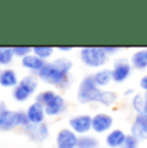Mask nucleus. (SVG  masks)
Segmentation results:
<instances>
[{
	"instance_id": "nucleus-7",
	"label": "nucleus",
	"mask_w": 147,
	"mask_h": 148,
	"mask_svg": "<svg viewBox=\"0 0 147 148\" xmlns=\"http://www.w3.org/2000/svg\"><path fill=\"white\" fill-rule=\"evenodd\" d=\"M114 129V117L110 113L97 112L92 116V132L95 134H107Z\"/></svg>"
},
{
	"instance_id": "nucleus-15",
	"label": "nucleus",
	"mask_w": 147,
	"mask_h": 148,
	"mask_svg": "<svg viewBox=\"0 0 147 148\" xmlns=\"http://www.w3.org/2000/svg\"><path fill=\"white\" fill-rule=\"evenodd\" d=\"M132 68L135 71H146L147 70V48H141L132 53L131 58Z\"/></svg>"
},
{
	"instance_id": "nucleus-12",
	"label": "nucleus",
	"mask_w": 147,
	"mask_h": 148,
	"mask_svg": "<svg viewBox=\"0 0 147 148\" xmlns=\"http://www.w3.org/2000/svg\"><path fill=\"white\" fill-rule=\"evenodd\" d=\"M25 113H26V117H27L29 124L39 125V124L45 122L47 115H45L44 106H41V104L38 103V102H32L31 104H29V107L26 108Z\"/></svg>"
},
{
	"instance_id": "nucleus-13",
	"label": "nucleus",
	"mask_w": 147,
	"mask_h": 148,
	"mask_svg": "<svg viewBox=\"0 0 147 148\" xmlns=\"http://www.w3.org/2000/svg\"><path fill=\"white\" fill-rule=\"evenodd\" d=\"M67 108V102L61 94H57L47 106H44L45 115L49 117H57V116L62 115Z\"/></svg>"
},
{
	"instance_id": "nucleus-25",
	"label": "nucleus",
	"mask_w": 147,
	"mask_h": 148,
	"mask_svg": "<svg viewBox=\"0 0 147 148\" xmlns=\"http://www.w3.org/2000/svg\"><path fill=\"white\" fill-rule=\"evenodd\" d=\"M138 146H139V142H138L134 136L128 134L126 138H125V142H124L123 146H121L120 148H138Z\"/></svg>"
},
{
	"instance_id": "nucleus-20",
	"label": "nucleus",
	"mask_w": 147,
	"mask_h": 148,
	"mask_svg": "<svg viewBox=\"0 0 147 148\" xmlns=\"http://www.w3.org/2000/svg\"><path fill=\"white\" fill-rule=\"evenodd\" d=\"M14 58L12 47H0V68H7Z\"/></svg>"
},
{
	"instance_id": "nucleus-27",
	"label": "nucleus",
	"mask_w": 147,
	"mask_h": 148,
	"mask_svg": "<svg viewBox=\"0 0 147 148\" xmlns=\"http://www.w3.org/2000/svg\"><path fill=\"white\" fill-rule=\"evenodd\" d=\"M139 88L143 90V93H147V73H145V75L141 77V80H139Z\"/></svg>"
},
{
	"instance_id": "nucleus-4",
	"label": "nucleus",
	"mask_w": 147,
	"mask_h": 148,
	"mask_svg": "<svg viewBox=\"0 0 147 148\" xmlns=\"http://www.w3.org/2000/svg\"><path fill=\"white\" fill-rule=\"evenodd\" d=\"M39 88V79L36 75H30L25 76L19 80L18 85L12 89V97L16 102L18 103H25L32 97L34 94H36Z\"/></svg>"
},
{
	"instance_id": "nucleus-2",
	"label": "nucleus",
	"mask_w": 147,
	"mask_h": 148,
	"mask_svg": "<svg viewBox=\"0 0 147 148\" xmlns=\"http://www.w3.org/2000/svg\"><path fill=\"white\" fill-rule=\"evenodd\" d=\"M76 99L81 104L100 103L104 107H110L117 101V95L112 90L101 89L93 81L92 75H88L80 81L76 92Z\"/></svg>"
},
{
	"instance_id": "nucleus-8",
	"label": "nucleus",
	"mask_w": 147,
	"mask_h": 148,
	"mask_svg": "<svg viewBox=\"0 0 147 148\" xmlns=\"http://www.w3.org/2000/svg\"><path fill=\"white\" fill-rule=\"evenodd\" d=\"M69 127L79 136L87 135L92 130V116L88 113H80V115L72 116L69 120Z\"/></svg>"
},
{
	"instance_id": "nucleus-10",
	"label": "nucleus",
	"mask_w": 147,
	"mask_h": 148,
	"mask_svg": "<svg viewBox=\"0 0 147 148\" xmlns=\"http://www.w3.org/2000/svg\"><path fill=\"white\" fill-rule=\"evenodd\" d=\"M131 135L134 136L138 142L147 139V115L137 113L131 125Z\"/></svg>"
},
{
	"instance_id": "nucleus-3",
	"label": "nucleus",
	"mask_w": 147,
	"mask_h": 148,
	"mask_svg": "<svg viewBox=\"0 0 147 148\" xmlns=\"http://www.w3.org/2000/svg\"><path fill=\"white\" fill-rule=\"evenodd\" d=\"M79 57L84 66L95 70L103 68L109 61V56L102 47H83L79 50Z\"/></svg>"
},
{
	"instance_id": "nucleus-9",
	"label": "nucleus",
	"mask_w": 147,
	"mask_h": 148,
	"mask_svg": "<svg viewBox=\"0 0 147 148\" xmlns=\"http://www.w3.org/2000/svg\"><path fill=\"white\" fill-rule=\"evenodd\" d=\"M25 134L27 135V138L32 142H36V143H41V142H45L48 138H49V126H48L45 122L39 125H32L29 124L26 127H23Z\"/></svg>"
},
{
	"instance_id": "nucleus-18",
	"label": "nucleus",
	"mask_w": 147,
	"mask_h": 148,
	"mask_svg": "<svg viewBox=\"0 0 147 148\" xmlns=\"http://www.w3.org/2000/svg\"><path fill=\"white\" fill-rule=\"evenodd\" d=\"M93 77V81L94 84L97 85L98 88L101 89H104L106 86H109L110 84L112 82V75H111V68H100L97 70L92 75Z\"/></svg>"
},
{
	"instance_id": "nucleus-11",
	"label": "nucleus",
	"mask_w": 147,
	"mask_h": 148,
	"mask_svg": "<svg viewBox=\"0 0 147 148\" xmlns=\"http://www.w3.org/2000/svg\"><path fill=\"white\" fill-rule=\"evenodd\" d=\"M79 135L75 134L70 127H63L56 135L57 148H78Z\"/></svg>"
},
{
	"instance_id": "nucleus-31",
	"label": "nucleus",
	"mask_w": 147,
	"mask_h": 148,
	"mask_svg": "<svg viewBox=\"0 0 147 148\" xmlns=\"http://www.w3.org/2000/svg\"><path fill=\"white\" fill-rule=\"evenodd\" d=\"M143 97H145V107H143V113L147 115V93H143Z\"/></svg>"
},
{
	"instance_id": "nucleus-6",
	"label": "nucleus",
	"mask_w": 147,
	"mask_h": 148,
	"mask_svg": "<svg viewBox=\"0 0 147 148\" xmlns=\"http://www.w3.org/2000/svg\"><path fill=\"white\" fill-rule=\"evenodd\" d=\"M133 72V68L131 64V61L128 58H116L112 62V68H111V75H112V82L115 84H123L131 77Z\"/></svg>"
},
{
	"instance_id": "nucleus-21",
	"label": "nucleus",
	"mask_w": 147,
	"mask_h": 148,
	"mask_svg": "<svg viewBox=\"0 0 147 148\" xmlns=\"http://www.w3.org/2000/svg\"><path fill=\"white\" fill-rule=\"evenodd\" d=\"M100 147V139L95 135H80L79 136L78 148H98Z\"/></svg>"
},
{
	"instance_id": "nucleus-28",
	"label": "nucleus",
	"mask_w": 147,
	"mask_h": 148,
	"mask_svg": "<svg viewBox=\"0 0 147 148\" xmlns=\"http://www.w3.org/2000/svg\"><path fill=\"white\" fill-rule=\"evenodd\" d=\"M56 49H57L59 53H69L74 49V47H70V45H59V47H57Z\"/></svg>"
},
{
	"instance_id": "nucleus-5",
	"label": "nucleus",
	"mask_w": 147,
	"mask_h": 148,
	"mask_svg": "<svg viewBox=\"0 0 147 148\" xmlns=\"http://www.w3.org/2000/svg\"><path fill=\"white\" fill-rule=\"evenodd\" d=\"M29 125L25 111L5 110L0 112V132H12L18 127H26Z\"/></svg>"
},
{
	"instance_id": "nucleus-16",
	"label": "nucleus",
	"mask_w": 147,
	"mask_h": 148,
	"mask_svg": "<svg viewBox=\"0 0 147 148\" xmlns=\"http://www.w3.org/2000/svg\"><path fill=\"white\" fill-rule=\"evenodd\" d=\"M125 132H123L121 129H111L109 133L106 134V138H104V143L109 148H120L123 146V143L125 142L126 138Z\"/></svg>"
},
{
	"instance_id": "nucleus-26",
	"label": "nucleus",
	"mask_w": 147,
	"mask_h": 148,
	"mask_svg": "<svg viewBox=\"0 0 147 148\" xmlns=\"http://www.w3.org/2000/svg\"><path fill=\"white\" fill-rule=\"evenodd\" d=\"M104 53L107 54V56H115L116 53H119V50H120V48L119 47H102Z\"/></svg>"
},
{
	"instance_id": "nucleus-29",
	"label": "nucleus",
	"mask_w": 147,
	"mask_h": 148,
	"mask_svg": "<svg viewBox=\"0 0 147 148\" xmlns=\"http://www.w3.org/2000/svg\"><path fill=\"white\" fill-rule=\"evenodd\" d=\"M135 94V90L134 89H132V88H129V89H125V90H124V95H125V97H133V95H134Z\"/></svg>"
},
{
	"instance_id": "nucleus-1",
	"label": "nucleus",
	"mask_w": 147,
	"mask_h": 148,
	"mask_svg": "<svg viewBox=\"0 0 147 148\" xmlns=\"http://www.w3.org/2000/svg\"><path fill=\"white\" fill-rule=\"evenodd\" d=\"M72 61L66 57H59L53 61H49L44 67L36 73L40 81L48 85H52L56 89L65 90L71 85L70 72L72 70Z\"/></svg>"
},
{
	"instance_id": "nucleus-17",
	"label": "nucleus",
	"mask_w": 147,
	"mask_h": 148,
	"mask_svg": "<svg viewBox=\"0 0 147 148\" xmlns=\"http://www.w3.org/2000/svg\"><path fill=\"white\" fill-rule=\"evenodd\" d=\"M45 63H47V62H44L43 59H40L39 57H36L35 54H32V53L21 59V66L23 67L25 70L30 71L32 75H36V73L44 67Z\"/></svg>"
},
{
	"instance_id": "nucleus-23",
	"label": "nucleus",
	"mask_w": 147,
	"mask_h": 148,
	"mask_svg": "<svg viewBox=\"0 0 147 148\" xmlns=\"http://www.w3.org/2000/svg\"><path fill=\"white\" fill-rule=\"evenodd\" d=\"M131 106L133 111L137 113H143V107H145V97L142 93H135L131 99Z\"/></svg>"
},
{
	"instance_id": "nucleus-14",
	"label": "nucleus",
	"mask_w": 147,
	"mask_h": 148,
	"mask_svg": "<svg viewBox=\"0 0 147 148\" xmlns=\"http://www.w3.org/2000/svg\"><path fill=\"white\" fill-rule=\"evenodd\" d=\"M19 79L17 75V71L10 67L1 68L0 71V86L7 89H14L18 85Z\"/></svg>"
},
{
	"instance_id": "nucleus-24",
	"label": "nucleus",
	"mask_w": 147,
	"mask_h": 148,
	"mask_svg": "<svg viewBox=\"0 0 147 148\" xmlns=\"http://www.w3.org/2000/svg\"><path fill=\"white\" fill-rule=\"evenodd\" d=\"M13 54L17 58H25L26 56L32 53V47H27V45H17V47H12Z\"/></svg>"
},
{
	"instance_id": "nucleus-22",
	"label": "nucleus",
	"mask_w": 147,
	"mask_h": 148,
	"mask_svg": "<svg viewBox=\"0 0 147 148\" xmlns=\"http://www.w3.org/2000/svg\"><path fill=\"white\" fill-rule=\"evenodd\" d=\"M57 95V93L54 92L53 89H45V90H41L39 92L38 94L35 95V102L40 103L41 106H47L50 101H52L54 97Z\"/></svg>"
},
{
	"instance_id": "nucleus-30",
	"label": "nucleus",
	"mask_w": 147,
	"mask_h": 148,
	"mask_svg": "<svg viewBox=\"0 0 147 148\" xmlns=\"http://www.w3.org/2000/svg\"><path fill=\"white\" fill-rule=\"evenodd\" d=\"M5 110H8L7 103H5V102H0V112H3V111H5Z\"/></svg>"
},
{
	"instance_id": "nucleus-32",
	"label": "nucleus",
	"mask_w": 147,
	"mask_h": 148,
	"mask_svg": "<svg viewBox=\"0 0 147 148\" xmlns=\"http://www.w3.org/2000/svg\"><path fill=\"white\" fill-rule=\"evenodd\" d=\"M0 71H1V68H0Z\"/></svg>"
},
{
	"instance_id": "nucleus-19",
	"label": "nucleus",
	"mask_w": 147,
	"mask_h": 148,
	"mask_svg": "<svg viewBox=\"0 0 147 148\" xmlns=\"http://www.w3.org/2000/svg\"><path fill=\"white\" fill-rule=\"evenodd\" d=\"M54 50L56 48L49 47V45H35V47H32V54L43 59L44 62H49V59L53 57Z\"/></svg>"
}]
</instances>
